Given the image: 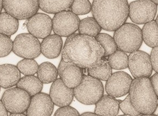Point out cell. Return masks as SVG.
<instances>
[{
	"mask_svg": "<svg viewBox=\"0 0 158 116\" xmlns=\"http://www.w3.org/2000/svg\"><path fill=\"white\" fill-rule=\"evenodd\" d=\"M129 95L138 111L145 116H155L152 114L158 107V97L149 77H139L133 80Z\"/></svg>",
	"mask_w": 158,
	"mask_h": 116,
	"instance_id": "cell-3",
	"label": "cell"
},
{
	"mask_svg": "<svg viewBox=\"0 0 158 116\" xmlns=\"http://www.w3.org/2000/svg\"><path fill=\"white\" fill-rule=\"evenodd\" d=\"M0 90H1V86H0Z\"/></svg>",
	"mask_w": 158,
	"mask_h": 116,
	"instance_id": "cell-43",
	"label": "cell"
},
{
	"mask_svg": "<svg viewBox=\"0 0 158 116\" xmlns=\"http://www.w3.org/2000/svg\"><path fill=\"white\" fill-rule=\"evenodd\" d=\"M31 96L24 90L14 87L4 92L2 101L7 111L10 113H23L30 105Z\"/></svg>",
	"mask_w": 158,
	"mask_h": 116,
	"instance_id": "cell-9",
	"label": "cell"
},
{
	"mask_svg": "<svg viewBox=\"0 0 158 116\" xmlns=\"http://www.w3.org/2000/svg\"><path fill=\"white\" fill-rule=\"evenodd\" d=\"M69 63L70 62H66L65 60H64L63 59L61 60L59 66H58V75L59 76H60L61 72H63L64 69L69 64Z\"/></svg>",
	"mask_w": 158,
	"mask_h": 116,
	"instance_id": "cell-36",
	"label": "cell"
},
{
	"mask_svg": "<svg viewBox=\"0 0 158 116\" xmlns=\"http://www.w3.org/2000/svg\"><path fill=\"white\" fill-rule=\"evenodd\" d=\"M81 116H97V114L95 113H92V112H84L83 114H81Z\"/></svg>",
	"mask_w": 158,
	"mask_h": 116,
	"instance_id": "cell-38",
	"label": "cell"
},
{
	"mask_svg": "<svg viewBox=\"0 0 158 116\" xmlns=\"http://www.w3.org/2000/svg\"><path fill=\"white\" fill-rule=\"evenodd\" d=\"M151 1H152L153 2L155 3L156 5H158V0H151Z\"/></svg>",
	"mask_w": 158,
	"mask_h": 116,
	"instance_id": "cell-41",
	"label": "cell"
},
{
	"mask_svg": "<svg viewBox=\"0 0 158 116\" xmlns=\"http://www.w3.org/2000/svg\"><path fill=\"white\" fill-rule=\"evenodd\" d=\"M91 11L102 29L114 31L128 18V2L127 0H94Z\"/></svg>",
	"mask_w": 158,
	"mask_h": 116,
	"instance_id": "cell-2",
	"label": "cell"
},
{
	"mask_svg": "<svg viewBox=\"0 0 158 116\" xmlns=\"http://www.w3.org/2000/svg\"><path fill=\"white\" fill-rule=\"evenodd\" d=\"M3 0H0V14L1 13V11H2V9L3 8Z\"/></svg>",
	"mask_w": 158,
	"mask_h": 116,
	"instance_id": "cell-40",
	"label": "cell"
},
{
	"mask_svg": "<svg viewBox=\"0 0 158 116\" xmlns=\"http://www.w3.org/2000/svg\"><path fill=\"white\" fill-rule=\"evenodd\" d=\"M83 76L82 68L69 63L64 69L60 77L68 87L75 89L81 83Z\"/></svg>",
	"mask_w": 158,
	"mask_h": 116,
	"instance_id": "cell-19",
	"label": "cell"
},
{
	"mask_svg": "<svg viewBox=\"0 0 158 116\" xmlns=\"http://www.w3.org/2000/svg\"><path fill=\"white\" fill-rule=\"evenodd\" d=\"M16 86L24 90L32 97L40 92L43 89V83L38 77L28 75L20 78Z\"/></svg>",
	"mask_w": 158,
	"mask_h": 116,
	"instance_id": "cell-21",
	"label": "cell"
},
{
	"mask_svg": "<svg viewBox=\"0 0 158 116\" xmlns=\"http://www.w3.org/2000/svg\"><path fill=\"white\" fill-rule=\"evenodd\" d=\"M73 0H39V8L48 14H56L67 10Z\"/></svg>",
	"mask_w": 158,
	"mask_h": 116,
	"instance_id": "cell-20",
	"label": "cell"
},
{
	"mask_svg": "<svg viewBox=\"0 0 158 116\" xmlns=\"http://www.w3.org/2000/svg\"><path fill=\"white\" fill-rule=\"evenodd\" d=\"M149 79L153 87L154 91L158 97V73L156 72V74H154Z\"/></svg>",
	"mask_w": 158,
	"mask_h": 116,
	"instance_id": "cell-35",
	"label": "cell"
},
{
	"mask_svg": "<svg viewBox=\"0 0 158 116\" xmlns=\"http://www.w3.org/2000/svg\"><path fill=\"white\" fill-rule=\"evenodd\" d=\"M26 27L30 34L44 39L52 32V20L45 14L36 13L28 18Z\"/></svg>",
	"mask_w": 158,
	"mask_h": 116,
	"instance_id": "cell-13",
	"label": "cell"
},
{
	"mask_svg": "<svg viewBox=\"0 0 158 116\" xmlns=\"http://www.w3.org/2000/svg\"><path fill=\"white\" fill-rule=\"evenodd\" d=\"M13 52L22 58L34 59L41 53V43L38 38L32 34H19L14 41Z\"/></svg>",
	"mask_w": 158,
	"mask_h": 116,
	"instance_id": "cell-6",
	"label": "cell"
},
{
	"mask_svg": "<svg viewBox=\"0 0 158 116\" xmlns=\"http://www.w3.org/2000/svg\"><path fill=\"white\" fill-rule=\"evenodd\" d=\"M58 75V69L50 62H44L39 65L37 76L43 84H49L56 80Z\"/></svg>",
	"mask_w": 158,
	"mask_h": 116,
	"instance_id": "cell-24",
	"label": "cell"
},
{
	"mask_svg": "<svg viewBox=\"0 0 158 116\" xmlns=\"http://www.w3.org/2000/svg\"><path fill=\"white\" fill-rule=\"evenodd\" d=\"M95 38L103 48L104 57H108L118 49L114 39L108 34L99 33Z\"/></svg>",
	"mask_w": 158,
	"mask_h": 116,
	"instance_id": "cell-28",
	"label": "cell"
},
{
	"mask_svg": "<svg viewBox=\"0 0 158 116\" xmlns=\"http://www.w3.org/2000/svg\"><path fill=\"white\" fill-rule=\"evenodd\" d=\"M10 116H27L26 114H23V113H10Z\"/></svg>",
	"mask_w": 158,
	"mask_h": 116,
	"instance_id": "cell-39",
	"label": "cell"
},
{
	"mask_svg": "<svg viewBox=\"0 0 158 116\" xmlns=\"http://www.w3.org/2000/svg\"><path fill=\"white\" fill-rule=\"evenodd\" d=\"M150 58L153 69L158 73V47L153 48Z\"/></svg>",
	"mask_w": 158,
	"mask_h": 116,
	"instance_id": "cell-34",
	"label": "cell"
},
{
	"mask_svg": "<svg viewBox=\"0 0 158 116\" xmlns=\"http://www.w3.org/2000/svg\"><path fill=\"white\" fill-rule=\"evenodd\" d=\"M101 30L102 28L94 17H86L80 21L78 28L79 34L96 37Z\"/></svg>",
	"mask_w": 158,
	"mask_h": 116,
	"instance_id": "cell-25",
	"label": "cell"
},
{
	"mask_svg": "<svg viewBox=\"0 0 158 116\" xmlns=\"http://www.w3.org/2000/svg\"><path fill=\"white\" fill-rule=\"evenodd\" d=\"M143 41L148 47H158V25L153 20L146 23L142 29Z\"/></svg>",
	"mask_w": 158,
	"mask_h": 116,
	"instance_id": "cell-23",
	"label": "cell"
},
{
	"mask_svg": "<svg viewBox=\"0 0 158 116\" xmlns=\"http://www.w3.org/2000/svg\"><path fill=\"white\" fill-rule=\"evenodd\" d=\"M8 116V111L6 109L2 101L0 100V116Z\"/></svg>",
	"mask_w": 158,
	"mask_h": 116,
	"instance_id": "cell-37",
	"label": "cell"
},
{
	"mask_svg": "<svg viewBox=\"0 0 158 116\" xmlns=\"http://www.w3.org/2000/svg\"><path fill=\"white\" fill-rule=\"evenodd\" d=\"M119 102L110 95H104L96 104L95 113L97 116H115L119 112Z\"/></svg>",
	"mask_w": 158,
	"mask_h": 116,
	"instance_id": "cell-18",
	"label": "cell"
},
{
	"mask_svg": "<svg viewBox=\"0 0 158 116\" xmlns=\"http://www.w3.org/2000/svg\"><path fill=\"white\" fill-rule=\"evenodd\" d=\"M50 97L54 105L59 107L70 105L74 95V90L68 87L61 78H58L52 83L50 91Z\"/></svg>",
	"mask_w": 158,
	"mask_h": 116,
	"instance_id": "cell-15",
	"label": "cell"
},
{
	"mask_svg": "<svg viewBox=\"0 0 158 116\" xmlns=\"http://www.w3.org/2000/svg\"><path fill=\"white\" fill-rule=\"evenodd\" d=\"M158 5L151 0H137L129 5V17L133 22L145 25L154 20Z\"/></svg>",
	"mask_w": 158,
	"mask_h": 116,
	"instance_id": "cell-7",
	"label": "cell"
},
{
	"mask_svg": "<svg viewBox=\"0 0 158 116\" xmlns=\"http://www.w3.org/2000/svg\"><path fill=\"white\" fill-rule=\"evenodd\" d=\"M54 103L49 95L39 92L31 97L26 111L28 116H50L54 109Z\"/></svg>",
	"mask_w": 158,
	"mask_h": 116,
	"instance_id": "cell-14",
	"label": "cell"
},
{
	"mask_svg": "<svg viewBox=\"0 0 158 116\" xmlns=\"http://www.w3.org/2000/svg\"><path fill=\"white\" fill-rule=\"evenodd\" d=\"M6 12L18 20H26L37 13L39 0H3Z\"/></svg>",
	"mask_w": 158,
	"mask_h": 116,
	"instance_id": "cell-10",
	"label": "cell"
},
{
	"mask_svg": "<svg viewBox=\"0 0 158 116\" xmlns=\"http://www.w3.org/2000/svg\"><path fill=\"white\" fill-rule=\"evenodd\" d=\"M19 27L18 19L7 12L0 14V34L10 37L16 33Z\"/></svg>",
	"mask_w": 158,
	"mask_h": 116,
	"instance_id": "cell-22",
	"label": "cell"
},
{
	"mask_svg": "<svg viewBox=\"0 0 158 116\" xmlns=\"http://www.w3.org/2000/svg\"><path fill=\"white\" fill-rule=\"evenodd\" d=\"M107 60L113 69H124L128 66V56L126 52L119 49L109 55Z\"/></svg>",
	"mask_w": 158,
	"mask_h": 116,
	"instance_id": "cell-27",
	"label": "cell"
},
{
	"mask_svg": "<svg viewBox=\"0 0 158 116\" xmlns=\"http://www.w3.org/2000/svg\"><path fill=\"white\" fill-rule=\"evenodd\" d=\"M119 107L123 114L129 116H137L142 114L138 111L131 103L129 95L127 96L123 101H118Z\"/></svg>",
	"mask_w": 158,
	"mask_h": 116,
	"instance_id": "cell-32",
	"label": "cell"
},
{
	"mask_svg": "<svg viewBox=\"0 0 158 116\" xmlns=\"http://www.w3.org/2000/svg\"><path fill=\"white\" fill-rule=\"evenodd\" d=\"M128 68L135 78L149 77L153 71L150 56L139 50L130 53Z\"/></svg>",
	"mask_w": 158,
	"mask_h": 116,
	"instance_id": "cell-11",
	"label": "cell"
},
{
	"mask_svg": "<svg viewBox=\"0 0 158 116\" xmlns=\"http://www.w3.org/2000/svg\"><path fill=\"white\" fill-rule=\"evenodd\" d=\"M92 5L89 0H73L70 7L71 11L77 15H83L91 11Z\"/></svg>",
	"mask_w": 158,
	"mask_h": 116,
	"instance_id": "cell-30",
	"label": "cell"
},
{
	"mask_svg": "<svg viewBox=\"0 0 158 116\" xmlns=\"http://www.w3.org/2000/svg\"><path fill=\"white\" fill-rule=\"evenodd\" d=\"M21 78V72L17 66L10 64L0 65V86L8 89L16 85Z\"/></svg>",
	"mask_w": 158,
	"mask_h": 116,
	"instance_id": "cell-17",
	"label": "cell"
},
{
	"mask_svg": "<svg viewBox=\"0 0 158 116\" xmlns=\"http://www.w3.org/2000/svg\"><path fill=\"white\" fill-rule=\"evenodd\" d=\"M13 42L10 37L0 34V57L8 56L13 51Z\"/></svg>",
	"mask_w": 158,
	"mask_h": 116,
	"instance_id": "cell-31",
	"label": "cell"
},
{
	"mask_svg": "<svg viewBox=\"0 0 158 116\" xmlns=\"http://www.w3.org/2000/svg\"><path fill=\"white\" fill-rule=\"evenodd\" d=\"M156 22L157 23V24L158 25V16H157V17H156Z\"/></svg>",
	"mask_w": 158,
	"mask_h": 116,
	"instance_id": "cell-42",
	"label": "cell"
},
{
	"mask_svg": "<svg viewBox=\"0 0 158 116\" xmlns=\"http://www.w3.org/2000/svg\"><path fill=\"white\" fill-rule=\"evenodd\" d=\"M133 79L125 72H118L111 74L106 80V91L115 98L129 94Z\"/></svg>",
	"mask_w": 158,
	"mask_h": 116,
	"instance_id": "cell-12",
	"label": "cell"
},
{
	"mask_svg": "<svg viewBox=\"0 0 158 116\" xmlns=\"http://www.w3.org/2000/svg\"><path fill=\"white\" fill-rule=\"evenodd\" d=\"M63 47L61 36L54 34L44 38L41 43V52L43 55L49 59L56 58L60 54Z\"/></svg>",
	"mask_w": 158,
	"mask_h": 116,
	"instance_id": "cell-16",
	"label": "cell"
},
{
	"mask_svg": "<svg viewBox=\"0 0 158 116\" xmlns=\"http://www.w3.org/2000/svg\"><path fill=\"white\" fill-rule=\"evenodd\" d=\"M73 90L75 98L85 105L96 104L104 93L101 81L89 75H84L81 83Z\"/></svg>",
	"mask_w": 158,
	"mask_h": 116,
	"instance_id": "cell-5",
	"label": "cell"
},
{
	"mask_svg": "<svg viewBox=\"0 0 158 116\" xmlns=\"http://www.w3.org/2000/svg\"><path fill=\"white\" fill-rule=\"evenodd\" d=\"M89 76L97 78L100 80L106 81L112 74V68L108 60L104 57L102 62L97 67L88 69Z\"/></svg>",
	"mask_w": 158,
	"mask_h": 116,
	"instance_id": "cell-26",
	"label": "cell"
},
{
	"mask_svg": "<svg viewBox=\"0 0 158 116\" xmlns=\"http://www.w3.org/2000/svg\"><path fill=\"white\" fill-rule=\"evenodd\" d=\"M17 67L21 73L25 76L34 75L37 73L39 65L34 59L25 58L19 62Z\"/></svg>",
	"mask_w": 158,
	"mask_h": 116,
	"instance_id": "cell-29",
	"label": "cell"
},
{
	"mask_svg": "<svg viewBox=\"0 0 158 116\" xmlns=\"http://www.w3.org/2000/svg\"><path fill=\"white\" fill-rule=\"evenodd\" d=\"M80 20L73 11L64 10L56 14L52 19V30L61 37H69L78 30Z\"/></svg>",
	"mask_w": 158,
	"mask_h": 116,
	"instance_id": "cell-8",
	"label": "cell"
},
{
	"mask_svg": "<svg viewBox=\"0 0 158 116\" xmlns=\"http://www.w3.org/2000/svg\"><path fill=\"white\" fill-rule=\"evenodd\" d=\"M114 39L118 49L126 53L139 49L143 42L142 30L138 25L125 23L115 30Z\"/></svg>",
	"mask_w": 158,
	"mask_h": 116,
	"instance_id": "cell-4",
	"label": "cell"
},
{
	"mask_svg": "<svg viewBox=\"0 0 158 116\" xmlns=\"http://www.w3.org/2000/svg\"><path fill=\"white\" fill-rule=\"evenodd\" d=\"M55 116H79V112L77 110L69 105L60 107L56 110L54 114Z\"/></svg>",
	"mask_w": 158,
	"mask_h": 116,
	"instance_id": "cell-33",
	"label": "cell"
},
{
	"mask_svg": "<svg viewBox=\"0 0 158 116\" xmlns=\"http://www.w3.org/2000/svg\"><path fill=\"white\" fill-rule=\"evenodd\" d=\"M104 57V50L95 37L80 34L68 37L62 52V58L82 69L97 67Z\"/></svg>",
	"mask_w": 158,
	"mask_h": 116,
	"instance_id": "cell-1",
	"label": "cell"
}]
</instances>
